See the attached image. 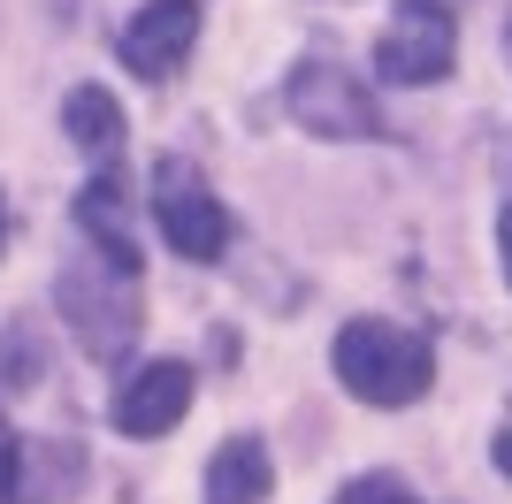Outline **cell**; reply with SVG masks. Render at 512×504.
Returning a JSON list of instances; mask_svg holds the SVG:
<instances>
[{"label": "cell", "instance_id": "11", "mask_svg": "<svg viewBox=\"0 0 512 504\" xmlns=\"http://www.w3.org/2000/svg\"><path fill=\"white\" fill-rule=\"evenodd\" d=\"M0 504H31V451L16 443L8 420H0Z\"/></svg>", "mask_w": 512, "mask_h": 504}, {"label": "cell", "instance_id": "7", "mask_svg": "<svg viewBox=\"0 0 512 504\" xmlns=\"http://www.w3.org/2000/svg\"><path fill=\"white\" fill-rule=\"evenodd\" d=\"M192 39H199V0H146V8L123 23V62L146 84H161V77L184 69Z\"/></svg>", "mask_w": 512, "mask_h": 504}, {"label": "cell", "instance_id": "1", "mask_svg": "<svg viewBox=\"0 0 512 504\" xmlns=\"http://www.w3.org/2000/svg\"><path fill=\"white\" fill-rule=\"evenodd\" d=\"M337 382L360 405H413L436 382V352L428 336L390 329V321H352L337 329Z\"/></svg>", "mask_w": 512, "mask_h": 504}, {"label": "cell", "instance_id": "6", "mask_svg": "<svg viewBox=\"0 0 512 504\" xmlns=\"http://www.w3.org/2000/svg\"><path fill=\"white\" fill-rule=\"evenodd\" d=\"M107 413H115V428L138 436V443H146V436H169L176 420L192 413V367H184V359H146L138 375H123V390H115Z\"/></svg>", "mask_w": 512, "mask_h": 504}, {"label": "cell", "instance_id": "15", "mask_svg": "<svg viewBox=\"0 0 512 504\" xmlns=\"http://www.w3.org/2000/svg\"><path fill=\"white\" fill-rule=\"evenodd\" d=\"M497 260H505V283H512V207H505V222H497Z\"/></svg>", "mask_w": 512, "mask_h": 504}, {"label": "cell", "instance_id": "3", "mask_svg": "<svg viewBox=\"0 0 512 504\" xmlns=\"http://www.w3.org/2000/svg\"><path fill=\"white\" fill-rule=\"evenodd\" d=\"M153 222L184 260H222V245H230V214H222V199L207 191V176L184 153L153 161Z\"/></svg>", "mask_w": 512, "mask_h": 504}, {"label": "cell", "instance_id": "2", "mask_svg": "<svg viewBox=\"0 0 512 504\" xmlns=\"http://www.w3.org/2000/svg\"><path fill=\"white\" fill-rule=\"evenodd\" d=\"M62 314H69V329H77V344L92 359H123L138 344V275L107 268L100 252H92V260H77L62 275Z\"/></svg>", "mask_w": 512, "mask_h": 504}, {"label": "cell", "instance_id": "9", "mask_svg": "<svg viewBox=\"0 0 512 504\" xmlns=\"http://www.w3.org/2000/svg\"><path fill=\"white\" fill-rule=\"evenodd\" d=\"M276 489V459L260 436H230L207 466V504H260Z\"/></svg>", "mask_w": 512, "mask_h": 504}, {"label": "cell", "instance_id": "13", "mask_svg": "<svg viewBox=\"0 0 512 504\" xmlns=\"http://www.w3.org/2000/svg\"><path fill=\"white\" fill-rule=\"evenodd\" d=\"M0 382H8V390L39 382V352H31V336H8V344H0Z\"/></svg>", "mask_w": 512, "mask_h": 504}, {"label": "cell", "instance_id": "8", "mask_svg": "<svg viewBox=\"0 0 512 504\" xmlns=\"http://www.w3.org/2000/svg\"><path fill=\"white\" fill-rule=\"evenodd\" d=\"M77 230H85V245L100 252L107 268L138 275V222H130V191L115 184V176H92L85 191H77Z\"/></svg>", "mask_w": 512, "mask_h": 504}, {"label": "cell", "instance_id": "5", "mask_svg": "<svg viewBox=\"0 0 512 504\" xmlns=\"http://www.w3.org/2000/svg\"><path fill=\"white\" fill-rule=\"evenodd\" d=\"M459 54V23H451L444 0H398L375 39V69L383 84H436Z\"/></svg>", "mask_w": 512, "mask_h": 504}, {"label": "cell", "instance_id": "10", "mask_svg": "<svg viewBox=\"0 0 512 504\" xmlns=\"http://www.w3.org/2000/svg\"><path fill=\"white\" fill-rule=\"evenodd\" d=\"M62 123L92 161H115V153H123V107H115V92H100V84H77V92H69Z\"/></svg>", "mask_w": 512, "mask_h": 504}, {"label": "cell", "instance_id": "16", "mask_svg": "<svg viewBox=\"0 0 512 504\" xmlns=\"http://www.w3.org/2000/svg\"><path fill=\"white\" fill-rule=\"evenodd\" d=\"M0 245H8V207H0Z\"/></svg>", "mask_w": 512, "mask_h": 504}, {"label": "cell", "instance_id": "17", "mask_svg": "<svg viewBox=\"0 0 512 504\" xmlns=\"http://www.w3.org/2000/svg\"><path fill=\"white\" fill-rule=\"evenodd\" d=\"M505 54H512V16H505Z\"/></svg>", "mask_w": 512, "mask_h": 504}, {"label": "cell", "instance_id": "14", "mask_svg": "<svg viewBox=\"0 0 512 504\" xmlns=\"http://www.w3.org/2000/svg\"><path fill=\"white\" fill-rule=\"evenodd\" d=\"M490 459H497V474H512V413H505V428H497V443H490Z\"/></svg>", "mask_w": 512, "mask_h": 504}, {"label": "cell", "instance_id": "4", "mask_svg": "<svg viewBox=\"0 0 512 504\" xmlns=\"http://www.w3.org/2000/svg\"><path fill=\"white\" fill-rule=\"evenodd\" d=\"M283 107H291V115H299L314 138H383V107H375V92H367L352 69H337L329 54L291 69Z\"/></svg>", "mask_w": 512, "mask_h": 504}, {"label": "cell", "instance_id": "12", "mask_svg": "<svg viewBox=\"0 0 512 504\" xmlns=\"http://www.w3.org/2000/svg\"><path fill=\"white\" fill-rule=\"evenodd\" d=\"M329 504H413V489L398 474H360V482H344Z\"/></svg>", "mask_w": 512, "mask_h": 504}]
</instances>
